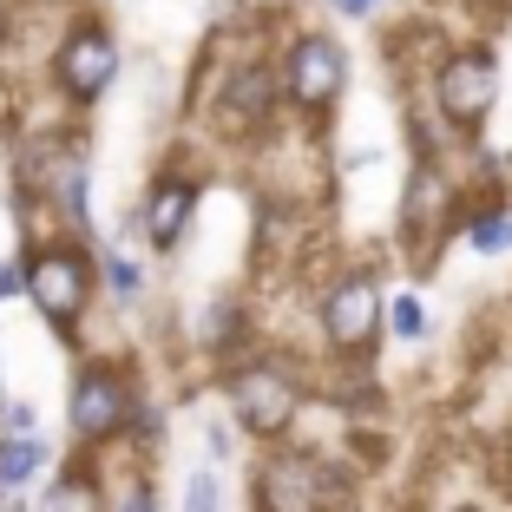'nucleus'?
<instances>
[{
	"label": "nucleus",
	"mask_w": 512,
	"mask_h": 512,
	"mask_svg": "<svg viewBox=\"0 0 512 512\" xmlns=\"http://www.w3.org/2000/svg\"><path fill=\"white\" fill-rule=\"evenodd\" d=\"M256 512H342L348 506V473H335L309 447H270L250 486Z\"/></svg>",
	"instance_id": "1"
},
{
	"label": "nucleus",
	"mask_w": 512,
	"mask_h": 512,
	"mask_svg": "<svg viewBox=\"0 0 512 512\" xmlns=\"http://www.w3.org/2000/svg\"><path fill=\"white\" fill-rule=\"evenodd\" d=\"M224 388H230V414H237L243 434H256L263 447H283L289 427H296V414H302V381H296V368L270 362V355H256V362H243Z\"/></svg>",
	"instance_id": "2"
},
{
	"label": "nucleus",
	"mask_w": 512,
	"mask_h": 512,
	"mask_svg": "<svg viewBox=\"0 0 512 512\" xmlns=\"http://www.w3.org/2000/svg\"><path fill=\"white\" fill-rule=\"evenodd\" d=\"M27 296L60 335H73L92 302V256L79 243H40L27 256Z\"/></svg>",
	"instance_id": "3"
},
{
	"label": "nucleus",
	"mask_w": 512,
	"mask_h": 512,
	"mask_svg": "<svg viewBox=\"0 0 512 512\" xmlns=\"http://www.w3.org/2000/svg\"><path fill=\"white\" fill-rule=\"evenodd\" d=\"M276 79H283V99L302 119H322L348 86V60H342V46H335L329 33H296L283 66H276Z\"/></svg>",
	"instance_id": "4"
},
{
	"label": "nucleus",
	"mask_w": 512,
	"mask_h": 512,
	"mask_svg": "<svg viewBox=\"0 0 512 512\" xmlns=\"http://www.w3.org/2000/svg\"><path fill=\"white\" fill-rule=\"evenodd\" d=\"M381 316H388V302H381V283L368 270H342L322 296V342L335 355H368L381 335Z\"/></svg>",
	"instance_id": "5"
},
{
	"label": "nucleus",
	"mask_w": 512,
	"mask_h": 512,
	"mask_svg": "<svg viewBox=\"0 0 512 512\" xmlns=\"http://www.w3.org/2000/svg\"><path fill=\"white\" fill-rule=\"evenodd\" d=\"M66 421H73L79 447H112L132 421V381L106 362H86L73 381V401H66Z\"/></svg>",
	"instance_id": "6"
},
{
	"label": "nucleus",
	"mask_w": 512,
	"mask_h": 512,
	"mask_svg": "<svg viewBox=\"0 0 512 512\" xmlns=\"http://www.w3.org/2000/svg\"><path fill=\"white\" fill-rule=\"evenodd\" d=\"M434 106H440V119H447V125L473 132V125L499 106V66H493V53H480V46H453L447 60L434 66Z\"/></svg>",
	"instance_id": "7"
},
{
	"label": "nucleus",
	"mask_w": 512,
	"mask_h": 512,
	"mask_svg": "<svg viewBox=\"0 0 512 512\" xmlns=\"http://www.w3.org/2000/svg\"><path fill=\"white\" fill-rule=\"evenodd\" d=\"M276 92H283V79H276V66L263 60V53L237 60V66L224 73L217 106H211L217 138H256L263 125H270V112H276Z\"/></svg>",
	"instance_id": "8"
},
{
	"label": "nucleus",
	"mask_w": 512,
	"mask_h": 512,
	"mask_svg": "<svg viewBox=\"0 0 512 512\" xmlns=\"http://www.w3.org/2000/svg\"><path fill=\"white\" fill-rule=\"evenodd\" d=\"M112 79H119V40H112L99 20H79L60 40V53H53V86H60L73 106H92Z\"/></svg>",
	"instance_id": "9"
},
{
	"label": "nucleus",
	"mask_w": 512,
	"mask_h": 512,
	"mask_svg": "<svg viewBox=\"0 0 512 512\" xmlns=\"http://www.w3.org/2000/svg\"><path fill=\"white\" fill-rule=\"evenodd\" d=\"M191 211H197V178H184V171H165V178L145 191L138 230L151 237V250H171V243L184 237V224H191Z\"/></svg>",
	"instance_id": "10"
},
{
	"label": "nucleus",
	"mask_w": 512,
	"mask_h": 512,
	"mask_svg": "<svg viewBox=\"0 0 512 512\" xmlns=\"http://www.w3.org/2000/svg\"><path fill=\"white\" fill-rule=\"evenodd\" d=\"M40 512H106V486H99V473H86V467L73 460L60 480L46 486Z\"/></svg>",
	"instance_id": "11"
},
{
	"label": "nucleus",
	"mask_w": 512,
	"mask_h": 512,
	"mask_svg": "<svg viewBox=\"0 0 512 512\" xmlns=\"http://www.w3.org/2000/svg\"><path fill=\"white\" fill-rule=\"evenodd\" d=\"M40 467H46V440L40 434H0V499L14 493V486H27Z\"/></svg>",
	"instance_id": "12"
},
{
	"label": "nucleus",
	"mask_w": 512,
	"mask_h": 512,
	"mask_svg": "<svg viewBox=\"0 0 512 512\" xmlns=\"http://www.w3.org/2000/svg\"><path fill=\"white\" fill-rule=\"evenodd\" d=\"M460 230H467V250H480V256H506L512 250V217L506 211H493V204H486V211H460Z\"/></svg>",
	"instance_id": "13"
},
{
	"label": "nucleus",
	"mask_w": 512,
	"mask_h": 512,
	"mask_svg": "<svg viewBox=\"0 0 512 512\" xmlns=\"http://www.w3.org/2000/svg\"><path fill=\"white\" fill-rule=\"evenodd\" d=\"M106 486V512H158V486H151L145 467H125L119 480H99Z\"/></svg>",
	"instance_id": "14"
},
{
	"label": "nucleus",
	"mask_w": 512,
	"mask_h": 512,
	"mask_svg": "<svg viewBox=\"0 0 512 512\" xmlns=\"http://www.w3.org/2000/svg\"><path fill=\"white\" fill-rule=\"evenodd\" d=\"M388 329L401 335V342H421V335H427V302L414 296V289H407V296H394V302H388Z\"/></svg>",
	"instance_id": "15"
},
{
	"label": "nucleus",
	"mask_w": 512,
	"mask_h": 512,
	"mask_svg": "<svg viewBox=\"0 0 512 512\" xmlns=\"http://www.w3.org/2000/svg\"><path fill=\"white\" fill-rule=\"evenodd\" d=\"M99 276H106V289H112L119 302H132V296H138V263H132V256L106 250V256H99Z\"/></svg>",
	"instance_id": "16"
},
{
	"label": "nucleus",
	"mask_w": 512,
	"mask_h": 512,
	"mask_svg": "<svg viewBox=\"0 0 512 512\" xmlns=\"http://www.w3.org/2000/svg\"><path fill=\"white\" fill-rule=\"evenodd\" d=\"M184 512H224V486H217L211 473H197V480L184 486Z\"/></svg>",
	"instance_id": "17"
},
{
	"label": "nucleus",
	"mask_w": 512,
	"mask_h": 512,
	"mask_svg": "<svg viewBox=\"0 0 512 512\" xmlns=\"http://www.w3.org/2000/svg\"><path fill=\"white\" fill-rule=\"evenodd\" d=\"M27 289V263H0V302Z\"/></svg>",
	"instance_id": "18"
},
{
	"label": "nucleus",
	"mask_w": 512,
	"mask_h": 512,
	"mask_svg": "<svg viewBox=\"0 0 512 512\" xmlns=\"http://www.w3.org/2000/svg\"><path fill=\"white\" fill-rule=\"evenodd\" d=\"M381 0H335V14H348V20H362V14H375Z\"/></svg>",
	"instance_id": "19"
},
{
	"label": "nucleus",
	"mask_w": 512,
	"mask_h": 512,
	"mask_svg": "<svg viewBox=\"0 0 512 512\" xmlns=\"http://www.w3.org/2000/svg\"><path fill=\"white\" fill-rule=\"evenodd\" d=\"M506 493H512V434H506Z\"/></svg>",
	"instance_id": "20"
},
{
	"label": "nucleus",
	"mask_w": 512,
	"mask_h": 512,
	"mask_svg": "<svg viewBox=\"0 0 512 512\" xmlns=\"http://www.w3.org/2000/svg\"><path fill=\"white\" fill-rule=\"evenodd\" d=\"M0 512H27V506H0Z\"/></svg>",
	"instance_id": "21"
}]
</instances>
